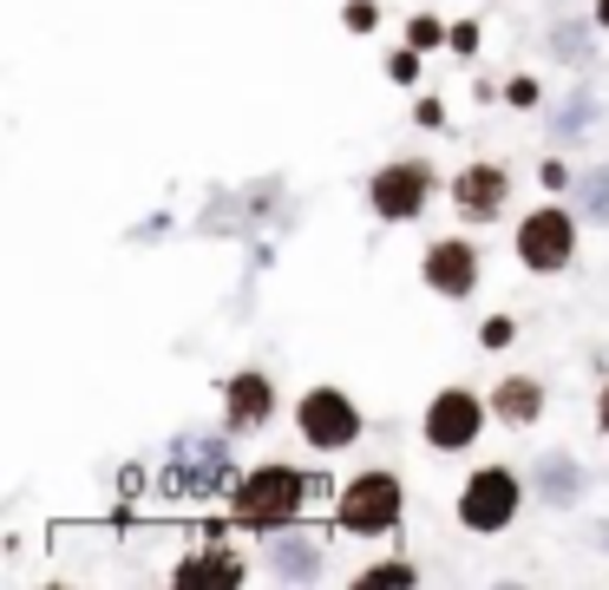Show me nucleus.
Segmentation results:
<instances>
[{
  "instance_id": "21",
  "label": "nucleus",
  "mask_w": 609,
  "mask_h": 590,
  "mask_svg": "<svg viewBox=\"0 0 609 590\" xmlns=\"http://www.w3.org/2000/svg\"><path fill=\"white\" fill-rule=\"evenodd\" d=\"M387 73L400 79V85H413V79H419V47H406V53H394V60H387Z\"/></svg>"
},
{
  "instance_id": "11",
  "label": "nucleus",
  "mask_w": 609,
  "mask_h": 590,
  "mask_svg": "<svg viewBox=\"0 0 609 590\" xmlns=\"http://www.w3.org/2000/svg\"><path fill=\"white\" fill-rule=\"evenodd\" d=\"M270 414H275V387L263 374H236L230 380V427L243 434V427H263Z\"/></svg>"
},
{
  "instance_id": "23",
  "label": "nucleus",
  "mask_w": 609,
  "mask_h": 590,
  "mask_svg": "<svg viewBox=\"0 0 609 590\" xmlns=\"http://www.w3.org/2000/svg\"><path fill=\"white\" fill-rule=\"evenodd\" d=\"M478 342H485V348H511V322H505V315H491V322H485V335H478Z\"/></svg>"
},
{
  "instance_id": "28",
  "label": "nucleus",
  "mask_w": 609,
  "mask_h": 590,
  "mask_svg": "<svg viewBox=\"0 0 609 590\" xmlns=\"http://www.w3.org/2000/svg\"><path fill=\"white\" fill-rule=\"evenodd\" d=\"M603 427H609V400H603Z\"/></svg>"
},
{
  "instance_id": "13",
  "label": "nucleus",
  "mask_w": 609,
  "mask_h": 590,
  "mask_svg": "<svg viewBox=\"0 0 609 590\" xmlns=\"http://www.w3.org/2000/svg\"><path fill=\"white\" fill-rule=\"evenodd\" d=\"M177 584H243V564L236 558H191V564H177Z\"/></svg>"
},
{
  "instance_id": "26",
  "label": "nucleus",
  "mask_w": 609,
  "mask_h": 590,
  "mask_svg": "<svg viewBox=\"0 0 609 590\" xmlns=\"http://www.w3.org/2000/svg\"><path fill=\"white\" fill-rule=\"evenodd\" d=\"M453 47H459V53H473V47H478V27H473V20H459V27H453Z\"/></svg>"
},
{
  "instance_id": "19",
  "label": "nucleus",
  "mask_w": 609,
  "mask_h": 590,
  "mask_svg": "<svg viewBox=\"0 0 609 590\" xmlns=\"http://www.w3.org/2000/svg\"><path fill=\"white\" fill-rule=\"evenodd\" d=\"M367 584H413V564H374V571H361V590Z\"/></svg>"
},
{
  "instance_id": "7",
  "label": "nucleus",
  "mask_w": 609,
  "mask_h": 590,
  "mask_svg": "<svg viewBox=\"0 0 609 590\" xmlns=\"http://www.w3.org/2000/svg\"><path fill=\"white\" fill-rule=\"evenodd\" d=\"M570 250H577V223L564 217V211H538V217H525V230H518V256L531 269H564Z\"/></svg>"
},
{
  "instance_id": "25",
  "label": "nucleus",
  "mask_w": 609,
  "mask_h": 590,
  "mask_svg": "<svg viewBox=\"0 0 609 590\" xmlns=\"http://www.w3.org/2000/svg\"><path fill=\"white\" fill-rule=\"evenodd\" d=\"M544 191H570V171H564V164H557V157H550V164H544Z\"/></svg>"
},
{
  "instance_id": "22",
  "label": "nucleus",
  "mask_w": 609,
  "mask_h": 590,
  "mask_svg": "<svg viewBox=\"0 0 609 590\" xmlns=\"http://www.w3.org/2000/svg\"><path fill=\"white\" fill-rule=\"evenodd\" d=\"M557 53H564V60H590V33H570V27H564V33H557Z\"/></svg>"
},
{
  "instance_id": "9",
  "label": "nucleus",
  "mask_w": 609,
  "mask_h": 590,
  "mask_svg": "<svg viewBox=\"0 0 609 590\" xmlns=\"http://www.w3.org/2000/svg\"><path fill=\"white\" fill-rule=\"evenodd\" d=\"M426 283L439 295H473V283H478V256H473V243H433L426 250Z\"/></svg>"
},
{
  "instance_id": "1",
  "label": "nucleus",
  "mask_w": 609,
  "mask_h": 590,
  "mask_svg": "<svg viewBox=\"0 0 609 590\" xmlns=\"http://www.w3.org/2000/svg\"><path fill=\"white\" fill-rule=\"evenodd\" d=\"M223 479H230V446L223 440H177L164 472H158V486L171 499H210V492H223Z\"/></svg>"
},
{
  "instance_id": "2",
  "label": "nucleus",
  "mask_w": 609,
  "mask_h": 590,
  "mask_svg": "<svg viewBox=\"0 0 609 590\" xmlns=\"http://www.w3.org/2000/svg\"><path fill=\"white\" fill-rule=\"evenodd\" d=\"M302 499H308V479H302V472H288V466H263L256 479H243V486H236V518L275 531V525H288V518L302 512Z\"/></svg>"
},
{
  "instance_id": "20",
  "label": "nucleus",
  "mask_w": 609,
  "mask_h": 590,
  "mask_svg": "<svg viewBox=\"0 0 609 590\" xmlns=\"http://www.w3.org/2000/svg\"><path fill=\"white\" fill-rule=\"evenodd\" d=\"M374 27H380L374 0H354V7H347V33H374Z\"/></svg>"
},
{
  "instance_id": "16",
  "label": "nucleus",
  "mask_w": 609,
  "mask_h": 590,
  "mask_svg": "<svg viewBox=\"0 0 609 590\" xmlns=\"http://www.w3.org/2000/svg\"><path fill=\"white\" fill-rule=\"evenodd\" d=\"M583 211H590L597 223H609V164H603V171H590V177H583Z\"/></svg>"
},
{
  "instance_id": "10",
  "label": "nucleus",
  "mask_w": 609,
  "mask_h": 590,
  "mask_svg": "<svg viewBox=\"0 0 609 590\" xmlns=\"http://www.w3.org/2000/svg\"><path fill=\"white\" fill-rule=\"evenodd\" d=\"M453 204L478 223L498 217V211H505V171H498V164H466L459 184H453Z\"/></svg>"
},
{
  "instance_id": "8",
  "label": "nucleus",
  "mask_w": 609,
  "mask_h": 590,
  "mask_svg": "<svg viewBox=\"0 0 609 590\" xmlns=\"http://www.w3.org/2000/svg\"><path fill=\"white\" fill-rule=\"evenodd\" d=\"M426 164H387L380 177H374V211L380 217H419V204H426Z\"/></svg>"
},
{
  "instance_id": "18",
  "label": "nucleus",
  "mask_w": 609,
  "mask_h": 590,
  "mask_svg": "<svg viewBox=\"0 0 609 590\" xmlns=\"http://www.w3.org/2000/svg\"><path fill=\"white\" fill-rule=\"evenodd\" d=\"M590 112H597V99H590V92H583V99H570V105H564V119H557V132H564V139H577V132L590 125Z\"/></svg>"
},
{
  "instance_id": "4",
  "label": "nucleus",
  "mask_w": 609,
  "mask_h": 590,
  "mask_svg": "<svg viewBox=\"0 0 609 590\" xmlns=\"http://www.w3.org/2000/svg\"><path fill=\"white\" fill-rule=\"evenodd\" d=\"M302 434H308V446H322V452H341V446H354V434H361V414H354L347 394L315 387L302 400Z\"/></svg>"
},
{
  "instance_id": "27",
  "label": "nucleus",
  "mask_w": 609,
  "mask_h": 590,
  "mask_svg": "<svg viewBox=\"0 0 609 590\" xmlns=\"http://www.w3.org/2000/svg\"><path fill=\"white\" fill-rule=\"evenodd\" d=\"M597 27H609V0H597Z\"/></svg>"
},
{
  "instance_id": "12",
  "label": "nucleus",
  "mask_w": 609,
  "mask_h": 590,
  "mask_svg": "<svg viewBox=\"0 0 609 590\" xmlns=\"http://www.w3.org/2000/svg\"><path fill=\"white\" fill-rule=\"evenodd\" d=\"M538 407H544L538 380H525V374H518V380H505V387H498V414H505L511 427H525V420H538Z\"/></svg>"
},
{
  "instance_id": "6",
  "label": "nucleus",
  "mask_w": 609,
  "mask_h": 590,
  "mask_svg": "<svg viewBox=\"0 0 609 590\" xmlns=\"http://www.w3.org/2000/svg\"><path fill=\"white\" fill-rule=\"evenodd\" d=\"M478 400L466 394V387H446L433 407H426V446H439V452H459V446L478 440Z\"/></svg>"
},
{
  "instance_id": "17",
  "label": "nucleus",
  "mask_w": 609,
  "mask_h": 590,
  "mask_svg": "<svg viewBox=\"0 0 609 590\" xmlns=\"http://www.w3.org/2000/svg\"><path fill=\"white\" fill-rule=\"evenodd\" d=\"M439 40H453V33H446L433 13H413V27H406V47H419V53H426V47H439Z\"/></svg>"
},
{
  "instance_id": "3",
  "label": "nucleus",
  "mask_w": 609,
  "mask_h": 590,
  "mask_svg": "<svg viewBox=\"0 0 609 590\" xmlns=\"http://www.w3.org/2000/svg\"><path fill=\"white\" fill-rule=\"evenodd\" d=\"M394 518H400V479L394 472H361L341 492V531H354V538L394 531Z\"/></svg>"
},
{
  "instance_id": "24",
  "label": "nucleus",
  "mask_w": 609,
  "mask_h": 590,
  "mask_svg": "<svg viewBox=\"0 0 609 590\" xmlns=\"http://www.w3.org/2000/svg\"><path fill=\"white\" fill-rule=\"evenodd\" d=\"M505 99H511V105H538V85H531V79H511Z\"/></svg>"
},
{
  "instance_id": "5",
  "label": "nucleus",
  "mask_w": 609,
  "mask_h": 590,
  "mask_svg": "<svg viewBox=\"0 0 609 590\" xmlns=\"http://www.w3.org/2000/svg\"><path fill=\"white\" fill-rule=\"evenodd\" d=\"M511 512H518V479L511 472H473L466 479V499H459V518L473 525V531H505L511 525Z\"/></svg>"
},
{
  "instance_id": "14",
  "label": "nucleus",
  "mask_w": 609,
  "mask_h": 590,
  "mask_svg": "<svg viewBox=\"0 0 609 590\" xmlns=\"http://www.w3.org/2000/svg\"><path fill=\"white\" fill-rule=\"evenodd\" d=\"M275 571L302 584V578H315V571H322V551H315V545H302V538H288V545H275Z\"/></svg>"
},
{
  "instance_id": "15",
  "label": "nucleus",
  "mask_w": 609,
  "mask_h": 590,
  "mask_svg": "<svg viewBox=\"0 0 609 590\" xmlns=\"http://www.w3.org/2000/svg\"><path fill=\"white\" fill-rule=\"evenodd\" d=\"M538 479H544V492H550V499H577V492H583V472H577L570 459H544Z\"/></svg>"
}]
</instances>
